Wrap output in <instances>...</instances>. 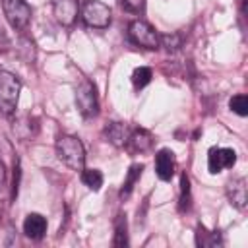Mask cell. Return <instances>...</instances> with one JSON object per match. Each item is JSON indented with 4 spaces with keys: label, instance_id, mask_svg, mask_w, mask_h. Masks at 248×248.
Masks as SVG:
<instances>
[{
    "label": "cell",
    "instance_id": "cell-2",
    "mask_svg": "<svg viewBox=\"0 0 248 248\" xmlns=\"http://www.w3.org/2000/svg\"><path fill=\"white\" fill-rule=\"evenodd\" d=\"M19 91H21V83L17 76H14L12 72L0 70V112L2 114H12L16 110Z\"/></svg>",
    "mask_w": 248,
    "mask_h": 248
},
{
    "label": "cell",
    "instance_id": "cell-19",
    "mask_svg": "<svg viewBox=\"0 0 248 248\" xmlns=\"http://www.w3.org/2000/svg\"><path fill=\"white\" fill-rule=\"evenodd\" d=\"M128 244V234H126V219L118 215L116 221V236H114V246H126Z\"/></svg>",
    "mask_w": 248,
    "mask_h": 248
},
{
    "label": "cell",
    "instance_id": "cell-1",
    "mask_svg": "<svg viewBox=\"0 0 248 248\" xmlns=\"http://www.w3.org/2000/svg\"><path fill=\"white\" fill-rule=\"evenodd\" d=\"M56 155L72 170H83L85 167V149L76 136H60L56 140Z\"/></svg>",
    "mask_w": 248,
    "mask_h": 248
},
{
    "label": "cell",
    "instance_id": "cell-13",
    "mask_svg": "<svg viewBox=\"0 0 248 248\" xmlns=\"http://www.w3.org/2000/svg\"><path fill=\"white\" fill-rule=\"evenodd\" d=\"M128 141H130L132 149H136V151L143 153V151H147V149L151 147L153 138H151V134H149L147 130H134V132L130 134Z\"/></svg>",
    "mask_w": 248,
    "mask_h": 248
},
{
    "label": "cell",
    "instance_id": "cell-15",
    "mask_svg": "<svg viewBox=\"0 0 248 248\" xmlns=\"http://www.w3.org/2000/svg\"><path fill=\"white\" fill-rule=\"evenodd\" d=\"M141 170H143V165H132L130 167V170H128V176H126V180H124V184H122V190H120V196L124 198V196H130V192L134 190V184L138 182V178L141 176Z\"/></svg>",
    "mask_w": 248,
    "mask_h": 248
},
{
    "label": "cell",
    "instance_id": "cell-10",
    "mask_svg": "<svg viewBox=\"0 0 248 248\" xmlns=\"http://www.w3.org/2000/svg\"><path fill=\"white\" fill-rule=\"evenodd\" d=\"M227 196H229V202L236 209H244L246 207V200H248V194H246V178L244 176L232 178L229 182V186H227Z\"/></svg>",
    "mask_w": 248,
    "mask_h": 248
},
{
    "label": "cell",
    "instance_id": "cell-3",
    "mask_svg": "<svg viewBox=\"0 0 248 248\" xmlns=\"http://www.w3.org/2000/svg\"><path fill=\"white\" fill-rule=\"evenodd\" d=\"M76 107L85 118H93L99 112V101H97V89L95 83L89 79H83L76 89Z\"/></svg>",
    "mask_w": 248,
    "mask_h": 248
},
{
    "label": "cell",
    "instance_id": "cell-22",
    "mask_svg": "<svg viewBox=\"0 0 248 248\" xmlns=\"http://www.w3.org/2000/svg\"><path fill=\"white\" fill-rule=\"evenodd\" d=\"M122 4L130 12H141L143 6H145V0H122Z\"/></svg>",
    "mask_w": 248,
    "mask_h": 248
},
{
    "label": "cell",
    "instance_id": "cell-8",
    "mask_svg": "<svg viewBox=\"0 0 248 248\" xmlns=\"http://www.w3.org/2000/svg\"><path fill=\"white\" fill-rule=\"evenodd\" d=\"M78 0H52V12L58 23L62 25H72L78 17Z\"/></svg>",
    "mask_w": 248,
    "mask_h": 248
},
{
    "label": "cell",
    "instance_id": "cell-6",
    "mask_svg": "<svg viewBox=\"0 0 248 248\" xmlns=\"http://www.w3.org/2000/svg\"><path fill=\"white\" fill-rule=\"evenodd\" d=\"M128 35L136 45H140L143 48H151L153 50V48L159 46V33L147 21H141V19L132 21L130 27H128Z\"/></svg>",
    "mask_w": 248,
    "mask_h": 248
},
{
    "label": "cell",
    "instance_id": "cell-16",
    "mask_svg": "<svg viewBox=\"0 0 248 248\" xmlns=\"http://www.w3.org/2000/svg\"><path fill=\"white\" fill-rule=\"evenodd\" d=\"M196 244L198 246H219L221 236H219V232H209L203 227H200L196 232Z\"/></svg>",
    "mask_w": 248,
    "mask_h": 248
},
{
    "label": "cell",
    "instance_id": "cell-4",
    "mask_svg": "<svg viewBox=\"0 0 248 248\" xmlns=\"http://www.w3.org/2000/svg\"><path fill=\"white\" fill-rule=\"evenodd\" d=\"M81 17L89 27L105 29L110 23V8L99 0H87L81 8Z\"/></svg>",
    "mask_w": 248,
    "mask_h": 248
},
{
    "label": "cell",
    "instance_id": "cell-14",
    "mask_svg": "<svg viewBox=\"0 0 248 248\" xmlns=\"http://www.w3.org/2000/svg\"><path fill=\"white\" fill-rule=\"evenodd\" d=\"M81 180H83V184H85L89 190L97 192V190H101V186H103V172H101L99 169H83Z\"/></svg>",
    "mask_w": 248,
    "mask_h": 248
},
{
    "label": "cell",
    "instance_id": "cell-20",
    "mask_svg": "<svg viewBox=\"0 0 248 248\" xmlns=\"http://www.w3.org/2000/svg\"><path fill=\"white\" fill-rule=\"evenodd\" d=\"M190 205V180L186 174L180 176V209H188Z\"/></svg>",
    "mask_w": 248,
    "mask_h": 248
},
{
    "label": "cell",
    "instance_id": "cell-9",
    "mask_svg": "<svg viewBox=\"0 0 248 248\" xmlns=\"http://www.w3.org/2000/svg\"><path fill=\"white\" fill-rule=\"evenodd\" d=\"M174 167H176V161H174V153L170 149H159L157 155H155V172L161 180H170L172 174H174Z\"/></svg>",
    "mask_w": 248,
    "mask_h": 248
},
{
    "label": "cell",
    "instance_id": "cell-17",
    "mask_svg": "<svg viewBox=\"0 0 248 248\" xmlns=\"http://www.w3.org/2000/svg\"><path fill=\"white\" fill-rule=\"evenodd\" d=\"M151 68H147V66H140V68H136L134 70V74H132V83H134V87L136 89H141V87H145L149 81H151Z\"/></svg>",
    "mask_w": 248,
    "mask_h": 248
},
{
    "label": "cell",
    "instance_id": "cell-7",
    "mask_svg": "<svg viewBox=\"0 0 248 248\" xmlns=\"http://www.w3.org/2000/svg\"><path fill=\"white\" fill-rule=\"evenodd\" d=\"M234 163H236V153L231 147H211L207 153V169L211 174H217L223 169H232Z\"/></svg>",
    "mask_w": 248,
    "mask_h": 248
},
{
    "label": "cell",
    "instance_id": "cell-11",
    "mask_svg": "<svg viewBox=\"0 0 248 248\" xmlns=\"http://www.w3.org/2000/svg\"><path fill=\"white\" fill-rule=\"evenodd\" d=\"M23 232H25V236H29L33 240L43 238L46 232V219L41 213H29L23 221Z\"/></svg>",
    "mask_w": 248,
    "mask_h": 248
},
{
    "label": "cell",
    "instance_id": "cell-12",
    "mask_svg": "<svg viewBox=\"0 0 248 248\" xmlns=\"http://www.w3.org/2000/svg\"><path fill=\"white\" fill-rule=\"evenodd\" d=\"M105 136H107V140H108L112 145L120 147V145H124V143L128 141L130 132H128V126H126V124H122V122H110V124L105 128Z\"/></svg>",
    "mask_w": 248,
    "mask_h": 248
},
{
    "label": "cell",
    "instance_id": "cell-18",
    "mask_svg": "<svg viewBox=\"0 0 248 248\" xmlns=\"http://www.w3.org/2000/svg\"><path fill=\"white\" fill-rule=\"evenodd\" d=\"M229 107H231V110L236 112L238 116H246V114H248V97H246L244 93H238V95L231 97Z\"/></svg>",
    "mask_w": 248,
    "mask_h": 248
},
{
    "label": "cell",
    "instance_id": "cell-5",
    "mask_svg": "<svg viewBox=\"0 0 248 248\" xmlns=\"http://www.w3.org/2000/svg\"><path fill=\"white\" fill-rule=\"evenodd\" d=\"M4 16L14 29H25L31 21V8L25 0H2Z\"/></svg>",
    "mask_w": 248,
    "mask_h": 248
},
{
    "label": "cell",
    "instance_id": "cell-21",
    "mask_svg": "<svg viewBox=\"0 0 248 248\" xmlns=\"http://www.w3.org/2000/svg\"><path fill=\"white\" fill-rule=\"evenodd\" d=\"M159 43H163V46H167L169 50H176L182 43L180 35L178 33H167V35H161L159 37Z\"/></svg>",
    "mask_w": 248,
    "mask_h": 248
}]
</instances>
